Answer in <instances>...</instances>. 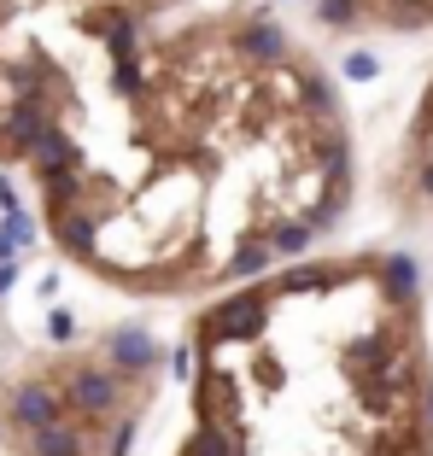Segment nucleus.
Instances as JSON below:
<instances>
[{"instance_id": "obj_1", "label": "nucleus", "mask_w": 433, "mask_h": 456, "mask_svg": "<svg viewBox=\"0 0 433 456\" xmlns=\"http://www.w3.org/2000/svg\"><path fill=\"white\" fill-rule=\"evenodd\" d=\"M0 164L53 246L135 298L311 257L357 147L323 59L257 0H0Z\"/></svg>"}, {"instance_id": "obj_2", "label": "nucleus", "mask_w": 433, "mask_h": 456, "mask_svg": "<svg viewBox=\"0 0 433 456\" xmlns=\"http://www.w3.org/2000/svg\"><path fill=\"white\" fill-rule=\"evenodd\" d=\"M176 456H433V346L398 257H298L188 322Z\"/></svg>"}, {"instance_id": "obj_3", "label": "nucleus", "mask_w": 433, "mask_h": 456, "mask_svg": "<svg viewBox=\"0 0 433 456\" xmlns=\"http://www.w3.org/2000/svg\"><path fill=\"white\" fill-rule=\"evenodd\" d=\"M152 380L159 351L141 334H118L94 362H70L59 387L24 380L6 403V421L24 433V456H129Z\"/></svg>"}, {"instance_id": "obj_4", "label": "nucleus", "mask_w": 433, "mask_h": 456, "mask_svg": "<svg viewBox=\"0 0 433 456\" xmlns=\"http://www.w3.org/2000/svg\"><path fill=\"white\" fill-rule=\"evenodd\" d=\"M387 193H393L398 211L433 223V77L416 94V111H410V123H404V141H398V152H393Z\"/></svg>"}, {"instance_id": "obj_5", "label": "nucleus", "mask_w": 433, "mask_h": 456, "mask_svg": "<svg viewBox=\"0 0 433 456\" xmlns=\"http://www.w3.org/2000/svg\"><path fill=\"white\" fill-rule=\"evenodd\" d=\"M346 36H421L433 29V0H316Z\"/></svg>"}]
</instances>
